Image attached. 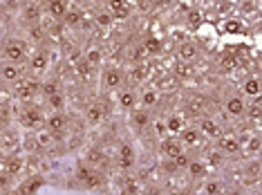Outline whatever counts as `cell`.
Instances as JSON below:
<instances>
[{
    "label": "cell",
    "instance_id": "obj_17",
    "mask_svg": "<svg viewBox=\"0 0 262 195\" xmlns=\"http://www.w3.org/2000/svg\"><path fill=\"white\" fill-rule=\"evenodd\" d=\"M177 139H180V143H182L184 148H195V146H200L202 135L197 132L195 126H184V130L177 135Z\"/></svg>",
    "mask_w": 262,
    "mask_h": 195
},
{
    "label": "cell",
    "instance_id": "obj_37",
    "mask_svg": "<svg viewBox=\"0 0 262 195\" xmlns=\"http://www.w3.org/2000/svg\"><path fill=\"white\" fill-rule=\"evenodd\" d=\"M260 115H262L260 99H253V101H251V104H247V110H244V117H247V119L258 121V119H260Z\"/></svg>",
    "mask_w": 262,
    "mask_h": 195
},
{
    "label": "cell",
    "instance_id": "obj_10",
    "mask_svg": "<svg viewBox=\"0 0 262 195\" xmlns=\"http://www.w3.org/2000/svg\"><path fill=\"white\" fill-rule=\"evenodd\" d=\"M117 104H119V108H121V110L133 112L135 108H137V104H139L137 90L130 88V85H123V88L119 90V94H117Z\"/></svg>",
    "mask_w": 262,
    "mask_h": 195
},
{
    "label": "cell",
    "instance_id": "obj_2",
    "mask_svg": "<svg viewBox=\"0 0 262 195\" xmlns=\"http://www.w3.org/2000/svg\"><path fill=\"white\" fill-rule=\"evenodd\" d=\"M125 85V72L117 65H108L101 72V88L110 92H119Z\"/></svg>",
    "mask_w": 262,
    "mask_h": 195
},
{
    "label": "cell",
    "instance_id": "obj_25",
    "mask_svg": "<svg viewBox=\"0 0 262 195\" xmlns=\"http://www.w3.org/2000/svg\"><path fill=\"white\" fill-rule=\"evenodd\" d=\"M242 92H244V96H251V99H260V94H262V83H260L258 76H247V79H244V83H242Z\"/></svg>",
    "mask_w": 262,
    "mask_h": 195
},
{
    "label": "cell",
    "instance_id": "obj_26",
    "mask_svg": "<svg viewBox=\"0 0 262 195\" xmlns=\"http://www.w3.org/2000/svg\"><path fill=\"white\" fill-rule=\"evenodd\" d=\"M45 9H47V14H50L52 18L63 20L65 18V14H67V9H70V5H67L65 0H50V3L45 5Z\"/></svg>",
    "mask_w": 262,
    "mask_h": 195
},
{
    "label": "cell",
    "instance_id": "obj_31",
    "mask_svg": "<svg viewBox=\"0 0 262 195\" xmlns=\"http://www.w3.org/2000/svg\"><path fill=\"white\" fill-rule=\"evenodd\" d=\"M188 175H191L193 179L206 177L208 175V166L202 160H191V164H188Z\"/></svg>",
    "mask_w": 262,
    "mask_h": 195
},
{
    "label": "cell",
    "instance_id": "obj_23",
    "mask_svg": "<svg viewBox=\"0 0 262 195\" xmlns=\"http://www.w3.org/2000/svg\"><path fill=\"white\" fill-rule=\"evenodd\" d=\"M56 137H59V135L50 132V130H47V128H43V126H40L38 130L34 132L36 146H40V148H54V146H56Z\"/></svg>",
    "mask_w": 262,
    "mask_h": 195
},
{
    "label": "cell",
    "instance_id": "obj_20",
    "mask_svg": "<svg viewBox=\"0 0 262 195\" xmlns=\"http://www.w3.org/2000/svg\"><path fill=\"white\" fill-rule=\"evenodd\" d=\"M150 124V110H146V108H135L133 112H130V126L135 128V130H146Z\"/></svg>",
    "mask_w": 262,
    "mask_h": 195
},
{
    "label": "cell",
    "instance_id": "obj_28",
    "mask_svg": "<svg viewBox=\"0 0 262 195\" xmlns=\"http://www.w3.org/2000/svg\"><path fill=\"white\" fill-rule=\"evenodd\" d=\"M83 61H85V63L90 65L92 70H97L99 65L103 63V52H101L99 47H94V45H92V47H88L85 52H83Z\"/></svg>",
    "mask_w": 262,
    "mask_h": 195
},
{
    "label": "cell",
    "instance_id": "obj_50",
    "mask_svg": "<svg viewBox=\"0 0 262 195\" xmlns=\"http://www.w3.org/2000/svg\"><path fill=\"white\" fill-rule=\"evenodd\" d=\"M233 61H235V59H233V56H224V59H222V68H224V70H227V68H229V70H231V68H233V65H235V63H233Z\"/></svg>",
    "mask_w": 262,
    "mask_h": 195
},
{
    "label": "cell",
    "instance_id": "obj_42",
    "mask_svg": "<svg viewBox=\"0 0 262 195\" xmlns=\"http://www.w3.org/2000/svg\"><path fill=\"white\" fill-rule=\"evenodd\" d=\"M260 153V137H251V139L247 141V155H258Z\"/></svg>",
    "mask_w": 262,
    "mask_h": 195
},
{
    "label": "cell",
    "instance_id": "obj_41",
    "mask_svg": "<svg viewBox=\"0 0 262 195\" xmlns=\"http://www.w3.org/2000/svg\"><path fill=\"white\" fill-rule=\"evenodd\" d=\"M186 23L191 25V27H200V25H202V12H200V9H193V12H188Z\"/></svg>",
    "mask_w": 262,
    "mask_h": 195
},
{
    "label": "cell",
    "instance_id": "obj_5",
    "mask_svg": "<svg viewBox=\"0 0 262 195\" xmlns=\"http://www.w3.org/2000/svg\"><path fill=\"white\" fill-rule=\"evenodd\" d=\"M83 162H85L88 168H92V171H97V173H103L110 168V157L101 151V148H90V151L85 153V157H83Z\"/></svg>",
    "mask_w": 262,
    "mask_h": 195
},
{
    "label": "cell",
    "instance_id": "obj_32",
    "mask_svg": "<svg viewBox=\"0 0 262 195\" xmlns=\"http://www.w3.org/2000/svg\"><path fill=\"white\" fill-rule=\"evenodd\" d=\"M119 164H121V168H130L135 164V153L130 143H121V148H119Z\"/></svg>",
    "mask_w": 262,
    "mask_h": 195
},
{
    "label": "cell",
    "instance_id": "obj_27",
    "mask_svg": "<svg viewBox=\"0 0 262 195\" xmlns=\"http://www.w3.org/2000/svg\"><path fill=\"white\" fill-rule=\"evenodd\" d=\"M40 12H43V7H40L38 3H27L23 7V20H25V23L36 25L40 20Z\"/></svg>",
    "mask_w": 262,
    "mask_h": 195
},
{
    "label": "cell",
    "instance_id": "obj_30",
    "mask_svg": "<svg viewBox=\"0 0 262 195\" xmlns=\"http://www.w3.org/2000/svg\"><path fill=\"white\" fill-rule=\"evenodd\" d=\"M186 110L191 112L193 117H200V119H202V117L206 115V106H204V99H202V96H193V99H188V101H186Z\"/></svg>",
    "mask_w": 262,
    "mask_h": 195
},
{
    "label": "cell",
    "instance_id": "obj_16",
    "mask_svg": "<svg viewBox=\"0 0 262 195\" xmlns=\"http://www.w3.org/2000/svg\"><path fill=\"white\" fill-rule=\"evenodd\" d=\"M106 12L112 16V20H125L133 12V7L128 3H123V0H110L106 5Z\"/></svg>",
    "mask_w": 262,
    "mask_h": 195
},
{
    "label": "cell",
    "instance_id": "obj_49",
    "mask_svg": "<svg viewBox=\"0 0 262 195\" xmlns=\"http://www.w3.org/2000/svg\"><path fill=\"white\" fill-rule=\"evenodd\" d=\"M240 9H242L244 14H251V12H255V3H242Z\"/></svg>",
    "mask_w": 262,
    "mask_h": 195
},
{
    "label": "cell",
    "instance_id": "obj_52",
    "mask_svg": "<svg viewBox=\"0 0 262 195\" xmlns=\"http://www.w3.org/2000/svg\"><path fill=\"white\" fill-rule=\"evenodd\" d=\"M258 171H260V162H253L249 166V173H253V175H258Z\"/></svg>",
    "mask_w": 262,
    "mask_h": 195
},
{
    "label": "cell",
    "instance_id": "obj_7",
    "mask_svg": "<svg viewBox=\"0 0 262 195\" xmlns=\"http://www.w3.org/2000/svg\"><path fill=\"white\" fill-rule=\"evenodd\" d=\"M215 151L224 157L227 155L231 157V155H238V153L242 151V143H240V139L235 135H227V132H224L220 139H215Z\"/></svg>",
    "mask_w": 262,
    "mask_h": 195
},
{
    "label": "cell",
    "instance_id": "obj_11",
    "mask_svg": "<svg viewBox=\"0 0 262 195\" xmlns=\"http://www.w3.org/2000/svg\"><path fill=\"white\" fill-rule=\"evenodd\" d=\"M85 121L90 126H99V124H103L106 121V117H108V108L101 104V101H92L90 106L85 108Z\"/></svg>",
    "mask_w": 262,
    "mask_h": 195
},
{
    "label": "cell",
    "instance_id": "obj_36",
    "mask_svg": "<svg viewBox=\"0 0 262 195\" xmlns=\"http://www.w3.org/2000/svg\"><path fill=\"white\" fill-rule=\"evenodd\" d=\"M112 16H110V14L106 12V9H99L97 14H94V25H97V27H101V29H108V27H112Z\"/></svg>",
    "mask_w": 262,
    "mask_h": 195
},
{
    "label": "cell",
    "instance_id": "obj_9",
    "mask_svg": "<svg viewBox=\"0 0 262 195\" xmlns=\"http://www.w3.org/2000/svg\"><path fill=\"white\" fill-rule=\"evenodd\" d=\"M195 128H197V132H200L202 137H208V139H220V137L224 135L222 126H220L215 119H211V117H202L200 124H197Z\"/></svg>",
    "mask_w": 262,
    "mask_h": 195
},
{
    "label": "cell",
    "instance_id": "obj_15",
    "mask_svg": "<svg viewBox=\"0 0 262 195\" xmlns=\"http://www.w3.org/2000/svg\"><path fill=\"white\" fill-rule=\"evenodd\" d=\"M159 101H161V90L155 88V85H148V88H144L139 92V104H141V108H146V110L155 108Z\"/></svg>",
    "mask_w": 262,
    "mask_h": 195
},
{
    "label": "cell",
    "instance_id": "obj_12",
    "mask_svg": "<svg viewBox=\"0 0 262 195\" xmlns=\"http://www.w3.org/2000/svg\"><path fill=\"white\" fill-rule=\"evenodd\" d=\"M224 110H227L229 117H233V119H240V117H244V110H247V101H244L242 94H231V96H227V101H224Z\"/></svg>",
    "mask_w": 262,
    "mask_h": 195
},
{
    "label": "cell",
    "instance_id": "obj_48",
    "mask_svg": "<svg viewBox=\"0 0 262 195\" xmlns=\"http://www.w3.org/2000/svg\"><path fill=\"white\" fill-rule=\"evenodd\" d=\"M155 130H157V135H159L161 139H164V137H168V135H166V126H164V121H157V124H155Z\"/></svg>",
    "mask_w": 262,
    "mask_h": 195
},
{
    "label": "cell",
    "instance_id": "obj_45",
    "mask_svg": "<svg viewBox=\"0 0 262 195\" xmlns=\"http://www.w3.org/2000/svg\"><path fill=\"white\" fill-rule=\"evenodd\" d=\"M172 162H175L177 171H180V168H188V164H191V157H188V155H186V151H184L180 157H175V160H172Z\"/></svg>",
    "mask_w": 262,
    "mask_h": 195
},
{
    "label": "cell",
    "instance_id": "obj_29",
    "mask_svg": "<svg viewBox=\"0 0 262 195\" xmlns=\"http://www.w3.org/2000/svg\"><path fill=\"white\" fill-rule=\"evenodd\" d=\"M141 50H144V54H148V56H157V54H161V50H164V43H161L157 36H148V38L141 43Z\"/></svg>",
    "mask_w": 262,
    "mask_h": 195
},
{
    "label": "cell",
    "instance_id": "obj_47",
    "mask_svg": "<svg viewBox=\"0 0 262 195\" xmlns=\"http://www.w3.org/2000/svg\"><path fill=\"white\" fill-rule=\"evenodd\" d=\"M233 12V3H220L217 5V14H231Z\"/></svg>",
    "mask_w": 262,
    "mask_h": 195
},
{
    "label": "cell",
    "instance_id": "obj_18",
    "mask_svg": "<svg viewBox=\"0 0 262 195\" xmlns=\"http://www.w3.org/2000/svg\"><path fill=\"white\" fill-rule=\"evenodd\" d=\"M177 54H180V61L182 63H191L200 56V47H197L195 40H184V43H180V50H177Z\"/></svg>",
    "mask_w": 262,
    "mask_h": 195
},
{
    "label": "cell",
    "instance_id": "obj_22",
    "mask_svg": "<svg viewBox=\"0 0 262 195\" xmlns=\"http://www.w3.org/2000/svg\"><path fill=\"white\" fill-rule=\"evenodd\" d=\"M164 126H166V135H168V137H177L182 130H184V117L172 112V115L166 117Z\"/></svg>",
    "mask_w": 262,
    "mask_h": 195
},
{
    "label": "cell",
    "instance_id": "obj_1",
    "mask_svg": "<svg viewBox=\"0 0 262 195\" xmlns=\"http://www.w3.org/2000/svg\"><path fill=\"white\" fill-rule=\"evenodd\" d=\"M3 56H5V63H14V65L25 63V59H27L25 43L20 38H7L3 43Z\"/></svg>",
    "mask_w": 262,
    "mask_h": 195
},
{
    "label": "cell",
    "instance_id": "obj_21",
    "mask_svg": "<svg viewBox=\"0 0 262 195\" xmlns=\"http://www.w3.org/2000/svg\"><path fill=\"white\" fill-rule=\"evenodd\" d=\"M63 25H65L67 29H81L83 25H85V16H83L81 9L70 7L67 14H65V18H63Z\"/></svg>",
    "mask_w": 262,
    "mask_h": 195
},
{
    "label": "cell",
    "instance_id": "obj_33",
    "mask_svg": "<svg viewBox=\"0 0 262 195\" xmlns=\"http://www.w3.org/2000/svg\"><path fill=\"white\" fill-rule=\"evenodd\" d=\"M172 74H175V79L186 81V79H191L195 72H193V65L191 63H182V61H177L175 68H172Z\"/></svg>",
    "mask_w": 262,
    "mask_h": 195
},
{
    "label": "cell",
    "instance_id": "obj_46",
    "mask_svg": "<svg viewBox=\"0 0 262 195\" xmlns=\"http://www.w3.org/2000/svg\"><path fill=\"white\" fill-rule=\"evenodd\" d=\"M12 188V175H7V173H0V191H9Z\"/></svg>",
    "mask_w": 262,
    "mask_h": 195
},
{
    "label": "cell",
    "instance_id": "obj_38",
    "mask_svg": "<svg viewBox=\"0 0 262 195\" xmlns=\"http://www.w3.org/2000/svg\"><path fill=\"white\" fill-rule=\"evenodd\" d=\"M222 162H224V155H220L217 151H211L206 155V166H208V171H211V168H217V166H222Z\"/></svg>",
    "mask_w": 262,
    "mask_h": 195
},
{
    "label": "cell",
    "instance_id": "obj_24",
    "mask_svg": "<svg viewBox=\"0 0 262 195\" xmlns=\"http://www.w3.org/2000/svg\"><path fill=\"white\" fill-rule=\"evenodd\" d=\"M146 79H148V65L146 63H137L125 72V81H130V83H144Z\"/></svg>",
    "mask_w": 262,
    "mask_h": 195
},
{
    "label": "cell",
    "instance_id": "obj_34",
    "mask_svg": "<svg viewBox=\"0 0 262 195\" xmlns=\"http://www.w3.org/2000/svg\"><path fill=\"white\" fill-rule=\"evenodd\" d=\"M40 184H43V179H40V177H31V179H27V182L20 184V186L16 188V193H18V195H31L36 188L40 186Z\"/></svg>",
    "mask_w": 262,
    "mask_h": 195
},
{
    "label": "cell",
    "instance_id": "obj_54",
    "mask_svg": "<svg viewBox=\"0 0 262 195\" xmlns=\"http://www.w3.org/2000/svg\"><path fill=\"white\" fill-rule=\"evenodd\" d=\"M3 195H18V193H16V191H14V188H9V191H5Z\"/></svg>",
    "mask_w": 262,
    "mask_h": 195
},
{
    "label": "cell",
    "instance_id": "obj_14",
    "mask_svg": "<svg viewBox=\"0 0 262 195\" xmlns=\"http://www.w3.org/2000/svg\"><path fill=\"white\" fill-rule=\"evenodd\" d=\"M47 68H50V52H47V50H38L29 61V72L40 76V74H45Z\"/></svg>",
    "mask_w": 262,
    "mask_h": 195
},
{
    "label": "cell",
    "instance_id": "obj_3",
    "mask_svg": "<svg viewBox=\"0 0 262 195\" xmlns=\"http://www.w3.org/2000/svg\"><path fill=\"white\" fill-rule=\"evenodd\" d=\"M38 88H40V83L36 79H20V81H16V83L12 85L14 96L18 101H25V104H29V101L38 94Z\"/></svg>",
    "mask_w": 262,
    "mask_h": 195
},
{
    "label": "cell",
    "instance_id": "obj_8",
    "mask_svg": "<svg viewBox=\"0 0 262 195\" xmlns=\"http://www.w3.org/2000/svg\"><path fill=\"white\" fill-rule=\"evenodd\" d=\"M67 126H70V119H67V115L63 110L61 112H50L43 121V128H47V130L54 132V135H63V132L67 130Z\"/></svg>",
    "mask_w": 262,
    "mask_h": 195
},
{
    "label": "cell",
    "instance_id": "obj_35",
    "mask_svg": "<svg viewBox=\"0 0 262 195\" xmlns=\"http://www.w3.org/2000/svg\"><path fill=\"white\" fill-rule=\"evenodd\" d=\"M38 92L45 96V99H50V96H54V94H59L61 88H59V81L56 79H50V81H45V83H40V88Z\"/></svg>",
    "mask_w": 262,
    "mask_h": 195
},
{
    "label": "cell",
    "instance_id": "obj_53",
    "mask_svg": "<svg viewBox=\"0 0 262 195\" xmlns=\"http://www.w3.org/2000/svg\"><path fill=\"white\" fill-rule=\"evenodd\" d=\"M177 195H193V191H188V188H184V191H180Z\"/></svg>",
    "mask_w": 262,
    "mask_h": 195
},
{
    "label": "cell",
    "instance_id": "obj_40",
    "mask_svg": "<svg viewBox=\"0 0 262 195\" xmlns=\"http://www.w3.org/2000/svg\"><path fill=\"white\" fill-rule=\"evenodd\" d=\"M204 191H206V195H222V182H217V179H211V182L204 184Z\"/></svg>",
    "mask_w": 262,
    "mask_h": 195
},
{
    "label": "cell",
    "instance_id": "obj_4",
    "mask_svg": "<svg viewBox=\"0 0 262 195\" xmlns=\"http://www.w3.org/2000/svg\"><path fill=\"white\" fill-rule=\"evenodd\" d=\"M18 119H20V124H23L25 128H36V130H38V128L43 126V121H45V115L40 112V108L31 106V104H25L23 108H20Z\"/></svg>",
    "mask_w": 262,
    "mask_h": 195
},
{
    "label": "cell",
    "instance_id": "obj_6",
    "mask_svg": "<svg viewBox=\"0 0 262 195\" xmlns=\"http://www.w3.org/2000/svg\"><path fill=\"white\" fill-rule=\"evenodd\" d=\"M76 177H78V182L85 184L88 188H101L103 184H106V179H103V173L92 171V168H88L85 164H81V166H78Z\"/></svg>",
    "mask_w": 262,
    "mask_h": 195
},
{
    "label": "cell",
    "instance_id": "obj_43",
    "mask_svg": "<svg viewBox=\"0 0 262 195\" xmlns=\"http://www.w3.org/2000/svg\"><path fill=\"white\" fill-rule=\"evenodd\" d=\"M47 104H50L52 108H54V112H61V108H63V104H65V99H63V94H61V92H59V94L50 96V99H47Z\"/></svg>",
    "mask_w": 262,
    "mask_h": 195
},
{
    "label": "cell",
    "instance_id": "obj_19",
    "mask_svg": "<svg viewBox=\"0 0 262 195\" xmlns=\"http://www.w3.org/2000/svg\"><path fill=\"white\" fill-rule=\"evenodd\" d=\"M0 79L14 85L16 81L25 79L23 68H20V65H14V63H3V65H0Z\"/></svg>",
    "mask_w": 262,
    "mask_h": 195
},
{
    "label": "cell",
    "instance_id": "obj_13",
    "mask_svg": "<svg viewBox=\"0 0 262 195\" xmlns=\"http://www.w3.org/2000/svg\"><path fill=\"white\" fill-rule=\"evenodd\" d=\"M159 151L166 160H175V157H180L182 153H184V146L180 143L177 137H164L161 143H159Z\"/></svg>",
    "mask_w": 262,
    "mask_h": 195
},
{
    "label": "cell",
    "instance_id": "obj_39",
    "mask_svg": "<svg viewBox=\"0 0 262 195\" xmlns=\"http://www.w3.org/2000/svg\"><path fill=\"white\" fill-rule=\"evenodd\" d=\"M20 168H23V162H20L18 157H12V160L5 162V173H7V175H16Z\"/></svg>",
    "mask_w": 262,
    "mask_h": 195
},
{
    "label": "cell",
    "instance_id": "obj_51",
    "mask_svg": "<svg viewBox=\"0 0 262 195\" xmlns=\"http://www.w3.org/2000/svg\"><path fill=\"white\" fill-rule=\"evenodd\" d=\"M164 168H166V173H177V166H175V162H172V160H166Z\"/></svg>",
    "mask_w": 262,
    "mask_h": 195
},
{
    "label": "cell",
    "instance_id": "obj_44",
    "mask_svg": "<svg viewBox=\"0 0 262 195\" xmlns=\"http://www.w3.org/2000/svg\"><path fill=\"white\" fill-rule=\"evenodd\" d=\"M74 65H76V72H78V74H81V76H88V74H92V68H90V65L85 63V61H83V56H81V59L76 61Z\"/></svg>",
    "mask_w": 262,
    "mask_h": 195
}]
</instances>
